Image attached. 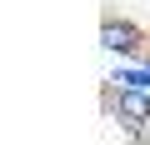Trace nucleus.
I'll use <instances>...</instances> for the list:
<instances>
[{
  "label": "nucleus",
  "instance_id": "nucleus-1",
  "mask_svg": "<svg viewBox=\"0 0 150 145\" xmlns=\"http://www.w3.org/2000/svg\"><path fill=\"white\" fill-rule=\"evenodd\" d=\"M100 45H105V50H120V55H130V50L140 45V30H135L130 20H105V25H100Z\"/></svg>",
  "mask_w": 150,
  "mask_h": 145
},
{
  "label": "nucleus",
  "instance_id": "nucleus-2",
  "mask_svg": "<svg viewBox=\"0 0 150 145\" xmlns=\"http://www.w3.org/2000/svg\"><path fill=\"white\" fill-rule=\"evenodd\" d=\"M115 115H120V120H130V130H135V125H145V120H150V100H145V90H140V85L120 90V100H115Z\"/></svg>",
  "mask_w": 150,
  "mask_h": 145
},
{
  "label": "nucleus",
  "instance_id": "nucleus-3",
  "mask_svg": "<svg viewBox=\"0 0 150 145\" xmlns=\"http://www.w3.org/2000/svg\"><path fill=\"white\" fill-rule=\"evenodd\" d=\"M135 140H150V120H145V125H135Z\"/></svg>",
  "mask_w": 150,
  "mask_h": 145
}]
</instances>
